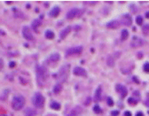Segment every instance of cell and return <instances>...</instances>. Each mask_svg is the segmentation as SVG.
I'll use <instances>...</instances> for the list:
<instances>
[{
  "instance_id": "836d02e7",
  "label": "cell",
  "mask_w": 149,
  "mask_h": 116,
  "mask_svg": "<svg viewBox=\"0 0 149 116\" xmlns=\"http://www.w3.org/2000/svg\"><path fill=\"white\" fill-rule=\"evenodd\" d=\"M15 66H16V63L14 61H11L10 63H9V66H10L11 68H13Z\"/></svg>"
},
{
  "instance_id": "f546056e",
  "label": "cell",
  "mask_w": 149,
  "mask_h": 116,
  "mask_svg": "<svg viewBox=\"0 0 149 116\" xmlns=\"http://www.w3.org/2000/svg\"><path fill=\"white\" fill-rule=\"evenodd\" d=\"M143 69H144V71H145V73H149V62H146V63L144 64Z\"/></svg>"
},
{
  "instance_id": "52a82bcc",
  "label": "cell",
  "mask_w": 149,
  "mask_h": 116,
  "mask_svg": "<svg viewBox=\"0 0 149 116\" xmlns=\"http://www.w3.org/2000/svg\"><path fill=\"white\" fill-rule=\"evenodd\" d=\"M73 74L74 75H77V76H84L86 77L87 76V72L86 70L81 67V66H75L74 69H73Z\"/></svg>"
},
{
  "instance_id": "484cf974",
  "label": "cell",
  "mask_w": 149,
  "mask_h": 116,
  "mask_svg": "<svg viewBox=\"0 0 149 116\" xmlns=\"http://www.w3.org/2000/svg\"><path fill=\"white\" fill-rule=\"evenodd\" d=\"M93 111H94V112H95V113L99 114V113H100V112H101V111H102V110H101V108L99 107V104H95V105H94V107H93Z\"/></svg>"
},
{
  "instance_id": "7c38bea8",
  "label": "cell",
  "mask_w": 149,
  "mask_h": 116,
  "mask_svg": "<svg viewBox=\"0 0 149 116\" xmlns=\"http://www.w3.org/2000/svg\"><path fill=\"white\" fill-rule=\"evenodd\" d=\"M79 9L78 8H72L70 9L68 12H67L66 14V18L68 19H74L76 16H78V13H79Z\"/></svg>"
},
{
  "instance_id": "d4e9b609",
  "label": "cell",
  "mask_w": 149,
  "mask_h": 116,
  "mask_svg": "<svg viewBox=\"0 0 149 116\" xmlns=\"http://www.w3.org/2000/svg\"><path fill=\"white\" fill-rule=\"evenodd\" d=\"M8 93H9V90H8V89H4V90L2 91V93H1V100L2 101L6 100Z\"/></svg>"
},
{
  "instance_id": "e575fe53",
  "label": "cell",
  "mask_w": 149,
  "mask_h": 116,
  "mask_svg": "<svg viewBox=\"0 0 149 116\" xmlns=\"http://www.w3.org/2000/svg\"><path fill=\"white\" fill-rule=\"evenodd\" d=\"M123 115L124 116H132V114H131V112H130V111H125Z\"/></svg>"
},
{
  "instance_id": "9a60e30c",
  "label": "cell",
  "mask_w": 149,
  "mask_h": 116,
  "mask_svg": "<svg viewBox=\"0 0 149 116\" xmlns=\"http://www.w3.org/2000/svg\"><path fill=\"white\" fill-rule=\"evenodd\" d=\"M60 13V8L59 7V6H54L49 12V15L51 17H52V18H56L59 14Z\"/></svg>"
},
{
  "instance_id": "d6986e66",
  "label": "cell",
  "mask_w": 149,
  "mask_h": 116,
  "mask_svg": "<svg viewBox=\"0 0 149 116\" xmlns=\"http://www.w3.org/2000/svg\"><path fill=\"white\" fill-rule=\"evenodd\" d=\"M71 30V27H67L66 28H64L63 30L60 31V39H64L67 36V35L69 34V32Z\"/></svg>"
},
{
  "instance_id": "ac0fdd59",
  "label": "cell",
  "mask_w": 149,
  "mask_h": 116,
  "mask_svg": "<svg viewBox=\"0 0 149 116\" xmlns=\"http://www.w3.org/2000/svg\"><path fill=\"white\" fill-rule=\"evenodd\" d=\"M41 23H42V21H41V19H34V20L31 22V27H32V28H33V30L37 31V27L41 25Z\"/></svg>"
},
{
  "instance_id": "7402d4cb",
  "label": "cell",
  "mask_w": 149,
  "mask_h": 116,
  "mask_svg": "<svg viewBox=\"0 0 149 116\" xmlns=\"http://www.w3.org/2000/svg\"><path fill=\"white\" fill-rule=\"evenodd\" d=\"M50 106H51V108L53 109V110H60V104L56 102V101L52 102L51 104H50Z\"/></svg>"
},
{
  "instance_id": "4316f807",
  "label": "cell",
  "mask_w": 149,
  "mask_h": 116,
  "mask_svg": "<svg viewBox=\"0 0 149 116\" xmlns=\"http://www.w3.org/2000/svg\"><path fill=\"white\" fill-rule=\"evenodd\" d=\"M142 31H143L144 34H147V33H148L149 32V25L148 24H145V25L143 26V27H142Z\"/></svg>"
},
{
  "instance_id": "8fae6325",
  "label": "cell",
  "mask_w": 149,
  "mask_h": 116,
  "mask_svg": "<svg viewBox=\"0 0 149 116\" xmlns=\"http://www.w3.org/2000/svg\"><path fill=\"white\" fill-rule=\"evenodd\" d=\"M60 55L58 52H54V53L50 55V57L48 58V63L50 65H54L60 60Z\"/></svg>"
},
{
  "instance_id": "f35d334b",
  "label": "cell",
  "mask_w": 149,
  "mask_h": 116,
  "mask_svg": "<svg viewBox=\"0 0 149 116\" xmlns=\"http://www.w3.org/2000/svg\"><path fill=\"white\" fill-rule=\"evenodd\" d=\"M136 116H144V114H143V112H138L136 113Z\"/></svg>"
},
{
  "instance_id": "3957f363",
  "label": "cell",
  "mask_w": 149,
  "mask_h": 116,
  "mask_svg": "<svg viewBox=\"0 0 149 116\" xmlns=\"http://www.w3.org/2000/svg\"><path fill=\"white\" fill-rule=\"evenodd\" d=\"M32 104L36 108H42L44 105V97L40 92H36L32 97Z\"/></svg>"
},
{
  "instance_id": "44dd1931",
  "label": "cell",
  "mask_w": 149,
  "mask_h": 116,
  "mask_svg": "<svg viewBox=\"0 0 149 116\" xmlns=\"http://www.w3.org/2000/svg\"><path fill=\"white\" fill-rule=\"evenodd\" d=\"M61 89H62V86L60 85V83H57L53 86L52 91H53L54 94H59L61 91Z\"/></svg>"
},
{
  "instance_id": "b9f144b4",
  "label": "cell",
  "mask_w": 149,
  "mask_h": 116,
  "mask_svg": "<svg viewBox=\"0 0 149 116\" xmlns=\"http://www.w3.org/2000/svg\"><path fill=\"white\" fill-rule=\"evenodd\" d=\"M1 68H3V59L1 58Z\"/></svg>"
},
{
  "instance_id": "277c9868",
  "label": "cell",
  "mask_w": 149,
  "mask_h": 116,
  "mask_svg": "<svg viewBox=\"0 0 149 116\" xmlns=\"http://www.w3.org/2000/svg\"><path fill=\"white\" fill-rule=\"evenodd\" d=\"M36 77H37V81H38L44 82L48 77V72H47V70L45 69L44 66H39V65L36 66Z\"/></svg>"
},
{
  "instance_id": "8992f818",
  "label": "cell",
  "mask_w": 149,
  "mask_h": 116,
  "mask_svg": "<svg viewBox=\"0 0 149 116\" xmlns=\"http://www.w3.org/2000/svg\"><path fill=\"white\" fill-rule=\"evenodd\" d=\"M21 33H22V35L23 37L28 40V41H34V36L32 35V33H31V30L30 28L28 27V26H24L22 27V31H21Z\"/></svg>"
},
{
  "instance_id": "83f0119b",
  "label": "cell",
  "mask_w": 149,
  "mask_h": 116,
  "mask_svg": "<svg viewBox=\"0 0 149 116\" xmlns=\"http://www.w3.org/2000/svg\"><path fill=\"white\" fill-rule=\"evenodd\" d=\"M136 23L138 24V25H139V26L143 24V18H142L141 16H138L136 18Z\"/></svg>"
},
{
  "instance_id": "1f68e13d",
  "label": "cell",
  "mask_w": 149,
  "mask_h": 116,
  "mask_svg": "<svg viewBox=\"0 0 149 116\" xmlns=\"http://www.w3.org/2000/svg\"><path fill=\"white\" fill-rule=\"evenodd\" d=\"M119 113H120V112L118 110H114V111L111 112V116H118Z\"/></svg>"
},
{
  "instance_id": "2e32d148",
  "label": "cell",
  "mask_w": 149,
  "mask_h": 116,
  "mask_svg": "<svg viewBox=\"0 0 149 116\" xmlns=\"http://www.w3.org/2000/svg\"><path fill=\"white\" fill-rule=\"evenodd\" d=\"M24 115L25 116H36V111L31 107H28L24 111Z\"/></svg>"
},
{
  "instance_id": "6da1fadb",
  "label": "cell",
  "mask_w": 149,
  "mask_h": 116,
  "mask_svg": "<svg viewBox=\"0 0 149 116\" xmlns=\"http://www.w3.org/2000/svg\"><path fill=\"white\" fill-rule=\"evenodd\" d=\"M69 66H70L69 64H66L60 67V69L57 74V79L59 82H65L67 81L68 75Z\"/></svg>"
},
{
  "instance_id": "7bdbcfd3",
  "label": "cell",
  "mask_w": 149,
  "mask_h": 116,
  "mask_svg": "<svg viewBox=\"0 0 149 116\" xmlns=\"http://www.w3.org/2000/svg\"><path fill=\"white\" fill-rule=\"evenodd\" d=\"M44 6H45V7H48V6H49V3H45V4H44Z\"/></svg>"
},
{
  "instance_id": "7a4b0ae2",
  "label": "cell",
  "mask_w": 149,
  "mask_h": 116,
  "mask_svg": "<svg viewBox=\"0 0 149 116\" xmlns=\"http://www.w3.org/2000/svg\"><path fill=\"white\" fill-rule=\"evenodd\" d=\"M25 97H23L22 95H16L15 97H13L12 102V108L16 110V111H19L22 108L25 104Z\"/></svg>"
},
{
  "instance_id": "ee69618b",
  "label": "cell",
  "mask_w": 149,
  "mask_h": 116,
  "mask_svg": "<svg viewBox=\"0 0 149 116\" xmlns=\"http://www.w3.org/2000/svg\"><path fill=\"white\" fill-rule=\"evenodd\" d=\"M1 34H2V35H5V33H4V31H3V30H1Z\"/></svg>"
},
{
  "instance_id": "603a6c76",
  "label": "cell",
  "mask_w": 149,
  "mask_h": 116,
  "mask_svg": "<svg viewBox=\"0 0 149 116\" xmlns=\"http://www.w3.org/2000/svg\"><path fill=\"white\" fill-rule=\"evenodd\" d=\"M44 36H45L47 39H53L54 38V33L52 30H46L45 33H44Z\"/></svg>"
},
{
  "instance_id": "74e56055",
  "label": "cell",
  "mask_w": 149,
  "mask_h": 116,
  "mask_svg": "<svg viewBox=\"0 0 149 116\" xmlns=\"http://www.w3.org/2000/svg\"><path fill=\"white\" fill-rule=\"evenodd\" d=\"M142 57H143V52H141V51H140V52H138V58H141Z\"/></svg>"
},
{
  "instance_id": "d590c367",
  "label": "cell",
  "mask_w": 149,
  "mask_h": 116,
  "mask_svg": "<svg viewBox=\"0 0 149 116\" xmlns=\"http://www.w3.org/2000/svg\"><path fill=\"white\" fill-rule=\"evenodd\" d=\"M19 79L20 80V81H21V83H22V84H24V85H25V84H27V83H28L27 81H26V80H24V79H22L21 77H20Z\"/></svg>"
},
{
  "instance_id": "4dcf8cb0",
  "label": "cell",
  "mask_w": 149,
  "mask_h": 116,
  "mask_svg": "<svg viewBox=\"0 0 149 116\" xmlns=\"http://www.w3.org/2000/svg\"><path fill=\"white\" fill-rule=\"evenodd\" d=\"M107 104H108V106H113V105H114V101H113V99H112L110 97H107Z\"/></svg>"
},
{
  "instance_id": "8d00e7d4",
  "label": "cell",
  "mask_w": 149,
  "mask_h": 116,
  "mask_svg": "<svg viewBox=\"0 0 149 116\" xmlns=\"http://www.w3.org/2000/svg\"><path fill=\"white\" fill-rule=\"evenodd\" d=\"M74 29H75L76 31L80 30V29H81V26H79V25H77V26H75V27H74Z\"/></svg>"
},
{
  "instance_id": "5b68a950",
  "label": "cell",
  "mask_w": 149,
  "mask_h": 116,
  "mask_svg": "<svg viewBox=\"0 0 149 116\" xmlns=\"http://www.w3.org/2000/svg\"><path fill=\"white\" fill-rule=\"evenodd\" d=\"M84 50V47L82 46V45H78V46H74V47H71V48H68V49H67L66 50V57H68V56H71L73 54H80L81 52L83 51Z\"/></svg>"
},
{
  "instance_id": "5bb4252c",
  "label": "cell",
  "mask_w": 149,
  "mask_h": 116,
  "mask_svg": "<svg viewBox=\"0 0 149 116\" xmlns=\"http://www.w3.org/2000/svg\"><path fill=\"white\" fill-rule=\"evenodd\" d=\"M101 95H102V89H101V87L99 86L97 88V89L95 90V93H94V101L96 103L101 100Z\"/></svg>"
},
{
  "instance_id": "f1b7e54d",
  "label": "cell",
  "mask_w": 149,
  "mask_h": 116,
  "mask_svg": "<svg viewBox=\"0 0 149 116\" xmlns=\"http://www.w3.org/2000/svg\"><path fill=\"white\" fill-rule=\"evenodd\" d=\"M137 102H138V101L134 98V97H131L128 99V103H129L130 104H137Z\"/></svg>"
},
{
  "instance_id": "ab89813d",
  "label": "cell",
  "mask_w": 149,
  "mask_h": 116,
  "mask_svg": "<svg viewBox=\"0 0 149 116\" xmlns=\"http://www.w3.org/2000/svg\"><path fill=\"white\" fill-rule=\"evenodd\" d=\"M145 104L146 105V106H148L149 107V99H146V100L145 101Z\"/></svg>"
},
{
  "instance_id": "4fadbf2b",
  "label": "cell",
  "mask_w": 149,
  "mask_h": 116,
  "mask_svg": "<svg viewBox=\"0 0 149 116\" xmlns=\"http://www.w3.org/2000/svg\"><path fill=\"white\" fill-rule=\"evenodd\" d=\"M120 24H121V21L118 20V19H113L109 21L108 23H107L106 27L107 28H110V29H115V28H118L120 27Z\"/></svg>"
},
{
  "instance_id": "e0dca14e",
  "label": "cell",
  "mask_w": 149,
  "mask_h": 116,
  "mask_svg": "<svg viewBox=\"0 0 149 116\" xmlns=\"http://www.w3.org/2000/svg\"><path fill=\"white\" fill-rule=\"evenodd\" d=\"M81 112H82V108H81L80 106L77 105L76 107H74V108L71 110L69 116H78Z\"/></svg>"
},
{
  "instance_id": "30bf717a",
  "label": "cell",
  "mask_w": 149,
  "mask_h": 116,
  "mask_svg": "<svg viewBox=\"0 0 149 116\" xmlns=\"http://www.w3.org/2000/svg\"><path fill=\"white\" fill-rule=\"evenodd\" d=\"M121 24L124 25V26H131L132 24V19L129 13H125L122 16L121 19Z\"/></svg>"
},
{
  "instance_id": "d6a6232c",
  "label": "cell",
  "mask_w": 149,
  "mask_h": 116,
  "mask_svg": "<svg viewBox=\"0 0 149 116\" xmlns=\"http://www.w3.org/2000/svg\"><path fill=\"white\" fill-rule=\"evenodd\" d=\"M91 101H92V97H87L86 100H85V102H84V104H85V105H89V104H90V103H91Z\"/></svg>"
},
{
  "instance_id": "cb8c5ba5",
  "label": "cell",
  "mask_w": 149,
  "mask_h": 116,
  "mask_svg": "<svg viewBox=\"0 0 149 116\" xmlns=\"http://www.w3.org/2000/svg\"><path fill=\"white\" fill-rule=\"evenodd\" d=\"M129 37V31L127 29H122V33H121V38L122 40H126Z\"/></svg>"
},
{
  "instance_id": "ffe728a7",
  "label": "cell",
  "mask_w": 149,
  "mask_h": 116,
  "mask_svg": "<svg viewBox=\"0 0 149 116\" xmlns=\"http://www.w3.org/2000/svg\"><path fill=\"white\" fill-rule=\"evenodd\" d=\"M107 64L108 66L110 67H114L115 66V59L113 58V56H108L107 58Z\"/></svg>"
},
{
  "instance_id": "9c48e42d",
  "label": "cell",
  "mask_w": 149,
  "mask_h": 116,
  "mask_svg": "<svg viewBox=\"0 0 149 116\" xmlns=\"http://www.w3.org/2000/svg\"><path fill=\"white\" fill-rule=\"evenodd\" d=\"M143 43H144L143 39L139 38L138 36H133L131 39V42H130V46L132 48H138V47L141 46Z\"/></svg>"
},
{
  "instance_id": "ba28073f",
  "label": "cell",
  "mask_w": 149,
  "mask_h": 116,
  "mask_svg": "<svg viewBox=\"0 0 149 116\" xmlns=\"http://www.w3.org/2000/svg\"><path fill=\"white\" fill-rule=\"evenodd\" d=\"M115 90L116 92H118L122 97H125L128 94V89L125 86L122 85V84H116L115 85Z\"/></svg>"
},
{
  "instance_id": "60d3db41",
  "label": "cell",
  "mask_w": 149,
  "mask_h": 116,
  "mask_svg": "<svg viewBox=\"0 0 149 116\" xmlns=\"http://www.w3.org/2000/svg\"><path fill=\"white\" fill-rule=\"evenodd\" d=\"M145 17H146V19H149V12H145Z\"/></svg>"
}]
</instances>
